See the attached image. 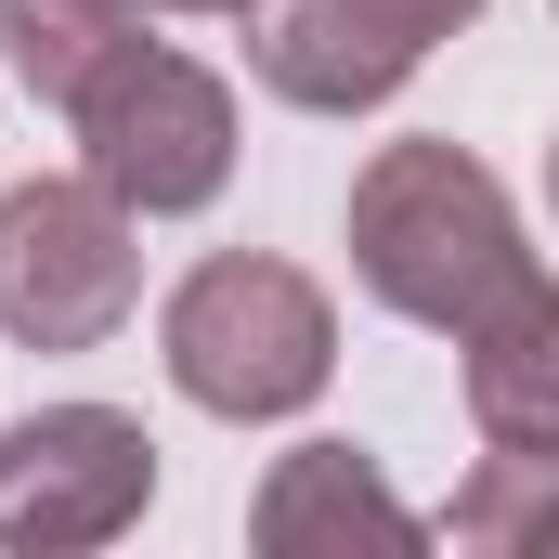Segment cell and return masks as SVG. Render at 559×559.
Wrapping results in <instances>:
<instances>
[{"label": "cell", "mask_w": 559, "mask_h": 559, "mask_svg": "<svg viewBox=\"0 0 559 559\" xmlns=\"http://www.w3.org/2000/svg\"><path fill=\"white\" fill-rule=\"evenodd\" d=\"M547 209H559V143H547Z\"/></svg>", "instance_id": "7c38bea8"}, {"label": "cell", "mask_w": 559, "mask_h": 559, "mask_svg": "<svg viewBox=\"0 0 559 559\" xmlns=\"http://www.w3.org/2000/svg\"><path fill=\"white\" fill-rule=\"evenodd\" d=\"M521 547H559V495H547V508H534V534H521Z\"/></svg>", "instance_id": "8fae6325"}, {"label": "cell", "mask_w": 559, "mask_h": 559, "mask_svg": "<svg viewBox=\"0 0 559 559\" xmlns=\"http://www.w3.org/2000/svg\"><path fill=\"white\" fill-rule=\"evenodd\" d=\"M79 169L143 209V222H182V209H209L222 182H235V92L195 66V52H156L131 39L92 92H79Z\"/></svg>", "instance_id": "3957f363"}, {"label": "cell", "mask_w": 559, "mask_h": 559, "mask_svg": "<svg viewBox=\"0 0 559 559\" xmlns=\"http://www.w3.org/2000/svg\"><path fill=\"white\" fill-rule=\"evenodd\" d=\"M156 352H169V391L182 404L248 429V417H299L338 378V312H325V286L299 274V261L235 248V261H195V274L169 286Z\"/></svg>", "instance_id": "7a4b0ae2"}, {"label": "cell", "mask_w": 559, "mask_h": 559, "mask_svg": "<svg viewBox=\"0 0 559 559\" xmlns=\"http://www.w3.org/2000/svg\"><path fill=\"white\" fill-rule=\"evenodd\" d=\"M468 352V417L481 442H508V455H559V286L534 299H508L481 338H455Z\"/></svg>", "instance_id": "ba28073f"}, {"label": "cell", "mask_w": 559, "mask_h": 559, "mask_svg": "<svg viewBox=\"0 0 559 559\" xmlns=\"http://www.w3.org/2000/svg\"><path fill=\"white\" fill-rule=\"evenodd\" d=\"M156 13H261V0H156Z\"/></svg>", "instance_id": "30bf717a"}, {"label": "cell", "mask_w": 559, "mask_h": 559, "mask_svg": "<svg viewBox=\"0 0 559 559\" xmlns=\"http://www.w3.org/2000/svg\"><path fill=\"white\" fill-rule=\"evenodd\" d=\"M131 39H143V0H0L13 79H26L39 105H66V118H79V92H92Z\"/></svg>", "instance_id": "9c48e42d"}, {"label": "cell", "mask_w": 559, "mask_h": 559, "mask_svg": "<svg viewBox=\"0 0 559 559\" xmlns=\"http://www.w3.org/2000/svg\"><path fill=\"white\" fill-rule=\"evenodd\" d=\"M352 274L365 299H391L429 338H481L508 299H534V248H521V209L481 156L455 143H378L365 182H352Z\"/></svg>", "instance_id": "6da1fadb"}, {"label": "cell", "mask_w": 559, "mask_h": 559, "mask_svg": "<svg viewBox=\"0 0 559 559\" xmlns=\"http://www.w3.org/2000/svg\"><path fill=\"white\" fill-rule=\"evenodd\" d=\"M156 495V442L118 404H39L0 429V547L13 559H79L118 547Z\"/></svg>", "instance_id": "5b68a950"}, {"label": "cell", "mask_w": 559, "mask_h": 559, "mask_svg": "<svg viewBox=\"0 0 559 559\" xmlns=\"http://www.w3.org/2000/svg\"><path fill=\"white\" fill-rule=\"evenodd\" d=\"M429 521L352 455V442H299L274 455V481H261V508H248V547L261 559H352V547H417Z\"/></svg>", "instance_id": "52a82bcc"}, {"label": "cell", "mask_w": 559, "mask_h": 559, "mask_svg": "<svg viewBox=\"0 0 559 559\" xmlns=\"http://www.w3.org/2000/svg\"><path fill=\"white\" fill-rule=\"evenodd\" d=\"M131 299H143V248H131V209L92 169L0 195V338L92 352V338L131 325Z\"/></svg>", "instance_id": "277c9868"}, {"label": "cell", "mask_w": 559, "mask_h": 559, "mask_svg": "<svg viewBox=\"0 0 559 559\" xmlns=\"http://www.w3.org/2000/svg\"><path fill=\"white\" fill-rule=\"evenodd\" d=\"M481 0H261V92H286L299 118H365L417 79L429 52L468 26Z\"/></svg>", "instance_id": "8992f818"}]
</instances>
